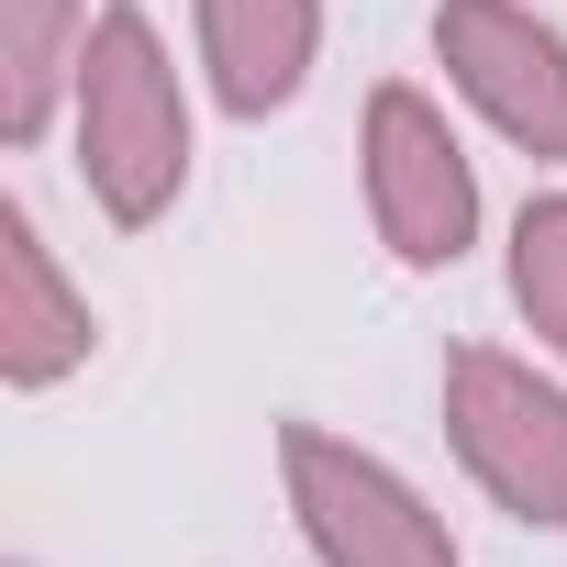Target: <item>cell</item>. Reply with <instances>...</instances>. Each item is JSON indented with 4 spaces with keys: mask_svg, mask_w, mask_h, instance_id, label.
<instances>
[{
    "mask_svg": "<svg viewBox=\"0 0 567 567\" xmlns=\"http://www.w3.org/2000/svg\"><path fill=\"white\" fill-rule=\"evenodd\" d=\"M445 90L534 167H567V34L534 0H434Z\"/></svg>",
    "mask_w": 567,
    "mask_h": 567,
    "instance_id": "cell-5",
    "label": "cell"
},
{
    "mask_svg": "<svg viewBox=\"0 0 567 567\" xmlns=\"http://www.w3.org/2000/svg\"><path fill=\"white\" fill-rule=\"evenodd\" d=\"M357 189H368V234L390 245L401 278H445L478 256V223H489V189H478V156L467 134L445 123V101L423 79H379L368 112H357Z\"/></svg>",
    "mask_w": 567,
    "mask_h": 567,
    "instance_id": "cell-3",
    "label": "cell"
},
{
    "mask_svg": "<svg viewBox=\"0 0 567 567\" xmlns=\"http://www.w3.org/2000/svg\"><path fill=\"white\" fill-rule=\"evenodd\" d=\"M501 290H512L534 357L567 368V189H534V200L512 212V234H501Z\"/></svg>",
    "mask_w": 567,
    "mask_h": 567,
    "instance_id": "cell-9",
    "label": "cell"
},
{
    "mask_svg": "<svg viewBox=\"0 0 567 567\" xmlns=\"http://www.w3.org/2000/svg\"><path fill=\"white\" fill-rule=\"evenodd\" d=\"M68 167H79L90 212L123 223V234H145L189 200L200 101H189V68L167 56L145 0H101V23H90V56H79V90H68Z\"/></svg>",
    "mask_w": 567,
    "mask_h": 567,
    "instance_id": "cell-1",
    "label": "cell"
},
{
    "mask_svg": "<svg viewBox=\"0 0 567 567\" xmlns=\"http://www.w3.org/2000/svg\"><path fill=\"white\" fill-rule=\"evenodd\" d=\"M189 56L223 123H278L323 68V0H189Z\"/></svg>",
    "mask_w": 567,
    "mask_h": 567,
    "instance_id": "cell-7",
    "label": "cell"
},
{
    "mask_svg": "<svg viewBox=\"0 0 567 567\" xmlns=\"http://www.w3.org/2000/svg\"><path fill=\"white\" fill-rule=\"evenodd\" d=\"M90 357H101L90 290L68 278V256L45 245L34 200H0V390H12V401H45V390H68Z\"/></svg>",
    "mask_w": 567,
    "mask_h": 567,
    "instance_id": "cell-6",
    "label": "cell"
},
{
    "mask_svg": "<svg viewBox=\"0 0 567 567\" xmlns=\"http://www.w3.org/2000/svg\"><path fill=\"white\" fill-rule=\"evenodd\" d=\"M278 501H290V534L312 567H467L423 478H401L379 445L334 423H278Z\"/></svg>",
    "mask_w": 567,
    "mask_h": 567,
    "instance_id": "cell-4",
    "label": "cell"
},
{
    "mask_svg": "<svg viewBox=\"0 0 567 567\" xmlns=\"http://www.w3.org/2000/svg\"><path fill=\"white\" fill-rule=\"evenodd\" d=\"M90 0H0V145L34 156L45 134H68V90L90 56Z\"/></svg>",
    "mask_w": 567,
    "mask_h": 567,
    "instance_id": "cell-8",
    "label": "cell"
},
{
    "mask_svg": "<svg viewBox=\"0 0 567 567\" xmlns=\"http://www.w3.org/2000/svg\"><path fill=\"white\" fill-rule=\"evenodd\" d=\"M434 412H445V445L467 467V489L523 523V534H567V368L556 357H523V346H445L434 368Z\"/></svg>",
    "mask_w": 567,
    "mask_h": 567,
    "instance_id": "cell-2",
    "label": "cell"
}]
</instances>
